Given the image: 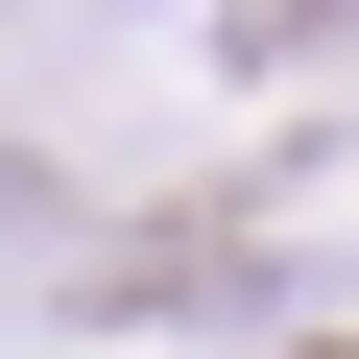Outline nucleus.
<instances>
[{
    "mask_svg": "<svg viewBox=\"0 0 359 359\" xmlns=\"http://www.w3.org/2000/svg\"><path fill=\"white\" fill-rule=\"evenodd\" d=\"M335 25H359V0H216V48H240V72H311Z\"/></svg>",
    "mask_w": 359,
    "mask_h": 359,
    "instance_id": "obj_1",
    "label": "nucleus"
}]
</instances>
